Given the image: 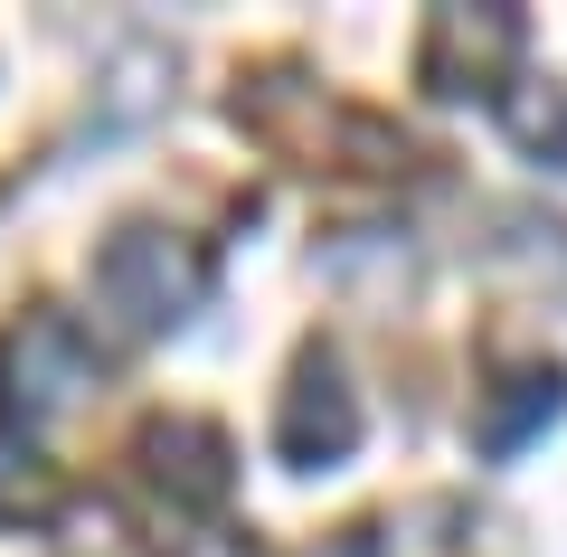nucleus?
<instances>
[{"label": "nucleus", "mask_w": 567, "mask_h": 557, "mask_svg": "<svg viewBox=\"0 0 567 557\" xmlns=\"http://www.w3.org/2000/svg\"><path fill=\"white\" fill-rule=\"evenodd\" d=\"M199 293H208V265L181 237H162V227H123L95 256V302L123 331H171V321H189Z\"/></svg>", "instance_id": "f257e3e1"}, {"label": "nucleus", "mask_w": 567, "mask_h": 557, "mask_svg": "<svg viewBox=\"0 0 567 557\" xmlns=\"http://www.w3.org/2000/svg\"><path fill=\"white\" fill-rule=\"evenodd\" d=\"M520 39H529L520 10H435L416 76L435 95H502L511 66H520Z\"/></svg>", "instance_id": "f03ea898"}, {"label": "nucleus", "mask_w": 567, "mask_h": 557, "mask_svg": "<svg viewBox=\"0 0 567 557\" xmlns=\"http://www.w3.org/2000/svg\"><path fill=\"white\" fill-rule=\"evenodd\" d=\"M360 444V398H350L341 359L312 350L303 369H293V388H284V416H275V454L293 463V473H331V463Z\"/></svg>", "instance_id": "7ed1b4c3"}, {"label": "nucleus", "mask_w": 567, "mask_h": 557, "mask_svg": "<svg viewBox=\"0 0 567 557\" xmlns=\"http://www.w3.org/2000/svg\"><path fill=\"white\" fill-rule=\"evenodd\" d=\"M152 473H162V492L181 501V510H218L227 501V435L218 425H199V416H171V425H152Z\"/></svg>", "instance_id": "20e7f679"}, {"label": "nucleus", "mask_w": 567, "mask_h": 557, "mask_svg": "<svg viewBox=\"0 0 567 557\" xmlns=\"http://www.w3.org/2000/svg\"><path fill=\"white\" fill-rule=\"evenodd\" d=\"M492 104H502V133L520 142L529 161L567 171V85H558V76H511Z\"/></svg>", "instance_id": "39448f33"}, {"label": "nucleus", "mask_w": 567, "mask_h": 557, "mask_svg": "<svg viewBox=\"0 0 567 557\" xmlns=\"http://www.w3.org/2000/svg\"><path fill=\"white\" fill-rule=\"evenodd\" d=\"M10 379H20L39 406L76 398V388H85V350H76V331H66L58 312H39V321L20 331V350H10Z\"/></svg>", "instance_id": "423d86ee"}, {"label": "nucleus", "mask_w": 567, "mask_h": 557, "mask_svg": "<svg viewBox=\"0 0 567 557\" xmlns=\"http://www.w3.org/2000/svg\"><path fill=\"white\" fill-rule=\"evenodd\" d=\"M558 406H567V379H558V369H529V379H511V398L483 406V444H492V454H520V435L539 416H558Z\"/></svg>", "instance_id": "0eeeda50"}, {"label": "nucleus", "mask_w": 567, "mask_h": 557, "mask_svg": "<svg viewBox=\"0 0 567 557\" xmlns=\"http://www.w3.org/2000/svg\"><path fill=\"white\" fill-rule=\"evenodd\" d=\"M39 510H48L39 454H10V444H0V519H39Z\"/></svg>", "instance_id": "6e6552de"}, {"label": "nucleus", "mask_w": 567, "mask_h": 557, "mask_svg": "<svg viewBox=\"0 0 567 557\" xmlns=\"http://www.w3.org/2000/svg\"><path fill=\"white\" fill-rule=\"evenodd\" d=\"M189 557H246V548H237V538H208V548H189Z\"/></svg>", "instance_id": "1a4fd4ad"}]
</instances>
